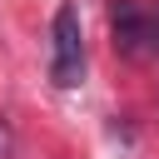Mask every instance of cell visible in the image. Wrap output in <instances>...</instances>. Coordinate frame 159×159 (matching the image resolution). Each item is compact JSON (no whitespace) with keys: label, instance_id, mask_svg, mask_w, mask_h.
Returning <instances> with one entry per match:
<instances>
[{"label":"cell","instance_id":"3957f363","mask_svg":"<svg viewBox=\"0 0 159 159\" xmlns=\"http://www.w3.org/2000/svg\"><path fill=\"white\" fill-rule=\"evenodd\" d=\"M15 154V129H10V119L0 114V159H10Z\"/></svg>","mask_w":159,"mask_h":159},{"label":"cell","instance_id":"6da1fadb","mask_svg":"<svg viewBox=\"0 0 159 159\" xmlns=\"http://www.w3.org/2000/svg\"><path fill=\"white\" fill-rule=\"evenodd\" d=\"M55 65H50V80L60 89H75L84 80V35H80V10L75 5H60L55 10Z\"/></svg>","mask_w":159,"mask_h":159},{"label":"cell","instance_id":"7a4b0ae2","mask_svg":"<svg viewBox=\"0 0 159 159\" xmlns=\"http://www.w3.org/2000/svg\"><path fill=\"white\" fill-rule=\"evenodd\" d=\"M109 30H114V50L129 55V60H139V55L154 50L149 45V15H144L139 0H114L109 5Z\"/></svg>","mask_w":159,"mask_h":159},{"label":"cell","instance_id":"277c9868","mask_svg":"<svg viewBox=\"0 0 159 159\" xmlns=\"http://www.w3.org/2000/svg\"><path fill=\"white\" fill-rule=\"evenodd\" d=\"M144 15H149V45H154V50H159V0H154V5H149V10H144Z\"/></svg>","mask_w":159,"mask_h":159}]
</instances>
